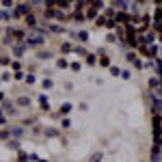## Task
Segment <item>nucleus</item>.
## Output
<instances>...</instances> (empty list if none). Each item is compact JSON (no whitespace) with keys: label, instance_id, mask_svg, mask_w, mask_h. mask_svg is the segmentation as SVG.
Here are the masks:
<instances>
[{"label":"nucleus","instance_id":"nucleus-1","mask_svg":"<svg viewBox=\"0 0 162 162\" xmlns=\"http://www.w3.org/2000/svg\"><path fill=\"white\" fill-rule=\"evenodd\" d=\"M26 46H39V43H43V35H26Z\"/></svg>","mask_w":162,"mask_h":162},{"label":"nucleus","instance_id":"nucleus-2","mask_svg":"<svg viewBox=\"0 0 162 162\" xmlns=\"http://www.w3.org/2000/svg\"><path fill=\"white\" fill-rule=\"evenodd\" d=\"M39 104H41V108H43V110H48V108H50V102H48V97H43V95L39 97Z\"/></svg>","mask_w":162,"mask_h":162},{"label":"nucleus","instance_id":"nucleus-3","mask_svg":"<svg viewBox=\"0 0 162 162\" xmlns=\"http://www.w3.org/2000/svg\"><path fill=\"white\" fill-rule=\"evenodd\" d=\"M13 7V0H2V9H11Z\"/></svg>","mask_w":162,"mask_h":162},{"label":"nucleus","instance_id":"nucleus-4","mask_svg":"<svg viewBox=\"0 0 162 162\" xmlns=\"http://www.w3.org/2000/svg\"><path fill=\"white\" fill-rule=\"evenodd\" d=\"M22 54H24V46H18L15 48V56H22Z\"/></svg>","mask_w":162,"mask_h":162},{"label":"nucleus","instance_id":"nucleus-5","mask_svg":"<svg viewBox=\"0 0 162 162\" xmlns=\"http://www.w3.org/2000/svg\"><path fill=\"white\" fill-rule=\"evenodd\" d=\"M95 61H97V58L93 56V54H89V56H87V63H89V65H95Z\"/></svg>","mask_w":162,"mask_h":162},{"label":"nucleus","instance_id":"nucleus-6","mask_svg":"<svg viewBox=\"0 0 162 162\" xmlns=\"http://www.w3.org/2000/svg\"><path fill=\"white\" fill-rule=\"evenodd\" d=\"M78 37H80V39H82V41H87V37H89V32H87V30H80V32H78Z\"/></svg>","mask_w":162,"mask_h":162},{"label":"nucleus","instance_id":"nucleus-7","mask_svg":"<svg viewBox=\"0 0 162 162\" xmlns=\"http://www.w3.org/2000/svg\"><path fill=\"white\" fill-rule=\"evenodd\" d=\"M24 80H26V82H28V85H32V82H35V76H32V74H28V76H26V78H24Z\"/></svg>","mask_w":162,"mask_h":162},{"label":"nucleus","instance_id":"nucleus-8","mask_svg":"<svg viewBox=\"0 0 162 162\" xmlns=\"http://www.w3.org/2000/svg\"><path fill=\"white\" fill-rule=\"evenodd\" d=\"M41 87H43V89H52V82H50V80H43Z\"/></svg>","mask_w":162,"mask_h":162},{"label":"nucleus","instance_id":"nucleus-9","mask_svg":"<svg viewBox=\"0 0 162 162\" xmlns=\"http://www.w3.org/2000/svg\"><path fill=\"white\" fill-rule=\"evenodd\" d=\"M26 22H28V24H30V26H35V24H37V20H35V18H32V15H28V18H26Z\"/></svg>","mask_w":162,"mask_h":162},{"label":"nucleus","instance_id":"nucleus-10","mask_svg":"<svg viewBox=\"0 0 162 162\" xmlns=\"http://www.w3.org/2000/svg\"><path fill=\"white\" fill-rule=\"evenodd\" d=\"M110 74H113V76H119L121 71H119V67H110Z\"/></svg>","mask_w":162,"mask_h":162},{"label":"nucleus","instance_id":"nucleus-11","mask_svg":"<svg viewBox=\"0 0 162 162\" xmlns=\"http://www.w3.org/2000/svg\"><path fill=\"white\" fill-rule=\"evenodd\" d=\"M61 50H63V52H69L71 46H69V43H63V46H61Z\"/></svg>","mask_w":162,"mask_h":162},{"label":"nucleus","instance_id":"nucleus-12","mask_svg":"<svg viewBox=\"0 0 162 162\" xmlns=\"http://www.w3.org/2000/svg\"><path fill=\"white\" fill-rule=\"evenodd\" d=\"M80 67H82L80 63H71V69H74V71H80Z\"/></svg>","mask_w":162,"mask_h":162},{"label":"nucleus","instance_id":"nucleus-13","mask_svg":"<svg viewBox=\"0 0 162 162\" xmlns=\"http://www.w3.org/2000/svg\"><path fill=\"white\" fill-rule=\"evenodd\" d=\"M2 80L7 82V80H11V76H9V71H2Z\"/></svg>","mask_w":162,"mask_h":162},{"label":"nucleus","instance_id":"nucleus-14","mask_svg":"<svg viewBox=\"0 0 162 162\" xmlns=\"http://www.w3.org/2000/svg\"><path fill=\"white\" fill-rule=\"evenodd\" d=\"M99 63H102L104 67H108V58H106V56H102V58H99Z\"/></svg>","mask_w":162,"mask_h":162},{"label":"nucleus","instance_id":"nucleus-15","mask_svg":"<svg viewBox=\"0 0 162 162\" xmlns=\"http://www.w3.org/2000/svg\"><path fill=\"white\" fill-rule=\"evenodd\" d=\"M58 67H67V61L65 58H58Z\"/></svg>","mask_w":162,"mask_h":162}]
</instances>
